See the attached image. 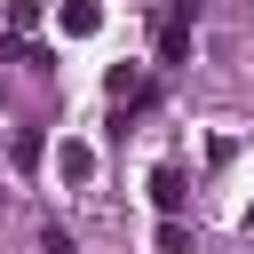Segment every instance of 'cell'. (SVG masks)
Returning <instances> with one entry per match:
<instances>
[{"instance_id": "7a4b0ae2", "label": "cell", "mask_w": 254, "mask_h": 254, "mask_svg": "<svg viewBox=\"0 0 254 254\" xmlns=\"http://www.w3.org/2000/svg\"><path fill=\"white\" fill-rule=\"evenodd\" d=\"M56 183H71V190H79V183H95V143H79V135H71V143H56Z\"/></svg>"}, {"instance_id": "ba28073f", "label": "cell", "mask_w": 254, "mask_h": 254, "mask_svg": "<svg viewBox=\"0 0 254 254\" xmlns=\"http://www.w3.org/2000/svg\"><path fill=\"white\" fill-rule=\"evenodd\" d=\"M159 254H190V230H183V222H175V214H167V222H159Z\"/></svg>"}, {"instance_id": "8992f818", "label": "cell", "mask_w": 254, "mask_h": 254, "mask_svg": "<svg viewBox=\"0 0 254 254\" xmlns=\"http://www.w3.org/2000/svg\"><path fill=\"white\" fill-rule=\"evenodd\" d=\"M8 159H16V167H40V159H48V143H40V127H16V143H8Z\"/></svg>"}, {"instance_id": "3957f363", "label": "cell", "mask_w": 254, "mask_h": 254, "mask_svg": "<svg viewBox=\"0 0 254 254\" xmlns=\"http://www.w3.org/2000/svg\"><path fill=\"white\" fill-rule=\"evenodd\" d=\"M151 198H159V214H175V206L190 198V175H183L175 159H159V167H151Z\"/></svg>"}, {"instance_id": "6da1fadb", "label": "cell", "mask_w": 254, "mask_h": 254, "mask_svg": "<svg viewBox=\"0 0 254 254\" xmlns=\"http://www.w3.org/2000/svg\"><path fill=\"white\" fill-rule=\"evenodd\" d=\"M190 56V0H167L159 8V64H183Z\"/></svg>"}, {"instance_id": "5b68a950", "label": "cell", "mask_w": 254, "mask_h": 254, "mask_svg": "<svg viewBox=\"0 0 254 254\" xmlns=\"http://www.w3.org/2000/svg\"><path fill=\"white\" fill-rule=\"evenodd\" d=\"M103 87H111V103H151V79H143L135 64H111V79H103Z\"/></svg>"}, {"instance_id": "277c9868", "label": "cell", "mask_w": 254, "mask_h": 254, "mask_svg": "<svg viewBox=\"0 0 254 254\" xmlns=\"http://www.w3.org/2000/svg\"><path fill=\"white\" fill-rule=\"evenodd\" d=\"M56 24H64L71 40H87V32H103V0H64V8H56Z\"/></svg>"}, {"instance_id": "52a82bcc", "label": "cell", "mask_w": 254, "mask_h": 254, "mask_svg": "<svg viewBox=\"0 0 254 254\" xmlns=\"http://www.w3.org/2000/svg\"><path fill=\"white\" fill-rule=\"evenodd\" d=\"M32 24H40V0H8V32H16V40H24V32H32Z\"/></svg>"}]
</instances>
